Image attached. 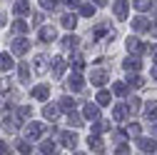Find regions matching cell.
I'll return each instance as SVG.
<instances>
[{
    "label": "cell",
    "instance_id": "obj_45",
    "mask_svg": "<svg viewBox=\"0 0 157 155\" xmlns=\"http://www.w3.org/2000/svg\"><path fill=\"white\" fill-rule=\"evenodd\" d=\"M65 3H67L70 8H80V0H65Z\"/></svg>",
    "mask_w": 157,
    "mask_h": 155
},
{
    "label": "cell",
    "instance_id": "obj_15",
    "mask_svg": "<svg viewBox=\"0 0 157 155\" xmlns=\"http://www.w3.org/2000/svg\"><path fill=\"white\" fill-rule=\"evenodd\" d=\"M137 145H140V150H145V153H155L157 150V143L152 138H137Z\"/></svg>",
    "mask_w": 157,
    "mask_h": 155
},
{
    "label": "cell",
    "instance_id": "obj_10",
    "mask_svg": "<svg viewBox=\"0 0 157 155\" xmlns=\"http://www.w3.org/2000/svg\"><path fill=\"white\" fill-rule=\"evenodd\" d=\"M60 143H63L65 148L75 150V148H77V135H75V133H60Z\"/></svg>",
    "mask_w": 157,
    "mask_h": 155
},
{
    "label": "cell",
    "instance_id": "obj_17",
    "mask_svg": "<svg viewBox=\"0 0 157 155\" xmlns=\"http://www.w3.org/2000/svg\"><path fill=\"white\" fill-rule=\"evenodd\" d=\"M145 118H147V120L157 118V100H147V103H145Z\"/></svg>",
    "mask_w": 157,
    "mask_h": 155
},
{
    "label": "cell",
    "instance_id": "obj_49",
    "mask_svg": "<svg viewBox=\"0 0 157 155\" xmlns=\"http://www.w3.org/2000/svg\"><path fill=\"white\" fill-rule=\"evenodd\" d=\"M152 138H155V140H157V123H155V125H152Z\"/></svg>",
    "mask_w": 157,
    "mask_h": 155
},
{
    "label": "cell",
    "instance_id": "obj_28",
    "mask_svg": "<svg viewBox=\"0 0 157 155\" xmlns=\"http://www.w3.org/2000/svg\"><path fill=\"white\" fill-rule=\"evenodd\" d=\"M112 125L107 123V120H95V125H92V133H105V130H110Z\"/></svg>",
    "mask_w": 157,
    "mask_h": 155
},
{
    "label": "cell",
    "instance_id": "obj_47",
    "mask_svg": "<svg viewBox=\"0 0 157 155\" xmlns=\"http://www.w3.org/2000/svg\"><path fill=\"white\" fill-rule=\"evenodd\" d=\"M5 153H8V145H5L3 140H0V155H5Z\"/></svg>",
    "mask_w": 157,
    "mask_h": 155
},
{
    "label": "cell",
    "instance_id": "obj_21",
    "mask_svg": "<svg viewBox=\"0 0 157 155\" xmlns=\"http://www.w3.org/2000/svg\"><path fill=\"white\" fill-rule=\"evenodd\" d=\"M122 68L137 73V70H140V60H137V58H127V60H122Z\"/></svg>",
    "mask_w": 157,
    "mask_h": 155
},
{
    "label": "cell",
    "instance_id": "obj_37",
    "mask_svg": "<svg viewBox=\"0 0 157 155\" xmlns=\"http://www.w3.org/2000/svg\"><path fill=\"white\" fill-rule=\"evenodd\" d=\"M17 150H20L23 155H30V153H33V148H30L28 140H20V143H17Z\"/></svg>",
    "mask_w": 157,
    "mask_h": 155
},
{
    "label": "cell",
    "instance_id": "obj_14",
    "mask_svg": "<svg viewBox=\"0 0 157 155\" xmlns=\"http://www.w3.org/2000/svg\"><path fill=\"white\" fill-rule=\"evenodd\" d=\"M125 45H127V50H130V53H142V50H145L142 40H140V38H132V35L127 38V43H125Z\"/></svg>",
    "mask_w": 157,
    "mask_h": 155
},
{
    "label": "cell",
    "instance_id": "obj_23",
    "mask_svg": "<svg viewBox=\"0 0 157 155\" xmlns=\"http://www.w3.org/2000/svg\"><path fill=\"white\" fill-rule=\"evenodd\" d=\"M77 25V15H72V13H67V15H63V28H67V30H72Z\"/></svg>",
    "mask_w": 157,
    "mask_h": 155
},
{
    "label": "cell",
    "instance_id": "obj_40",
    "mask_svg": "<svg viewBox=\"0 0 157 155\" xmlns=\"http://www.w3.org/2000/svg\"><path fill=\"white\" fill-rule=\"evenodd\" d=\"M127 135H132V138H140V125H137V123H132V125L127 128Z\"/></svg>",
    "mask_w": 157,
    "mask_h": 155
},
{
    "label": "cell",
    "instance_id": "obj_39",
    "mask_svg": "<svg viewBox=\"0 0 157 155\" xmlns=\"http://www.w3.org/2000/svg\"><path fill=\"white\" fill-rule=\"evenodd\" d=\"M10 78H0V93H10Z\"/></svg>",
    "mask_w": 157,
    "mask_h": 155
},
{
    "label": "cell",
    "instance_id": "obj_13",
    "mask_svg": "<svg viewBox=\"0 0 157 155\" xmlns=\"http://www.w3.org/2000/svg\"><path fill=\"white\" fill-rule=\"evenodd\" d=\"M30 95H33L35 100H48V95H50V88H48V85H35Z\"/></svg>",
    "mask_w": 157,
    "mask_h": 155
},
{
    "label": "cell",
    "instance_id": "obj_48",
    "mask_svg": "<svg viewBox=\"0 0 157 155\" xmlns=\"http://www.w3.org/2000/svg\"><path fill=\"white\" fill-rule=\"evenodd\" d=\"M150 33H152V38H157V23H155V25H150Z\"/></svg>",
    "mask_w": 157,
    "mask_h": 155
},
{
    "label": "cell",
    "instance_id": "obj_35",
    "mask_svg": "<svg viewBox=\"0 0 157 155\" xmlns=\"http://www.w3.org/2000/svg\"><path fill=\"white\" fill-rule=\"evenodd\" d=\"M127 110H130L132 115L140 110V98H130V100H127Z\"/></svg>",
    "mask_w": 157,
    "mask_h": 155
},
{
    "label": "cell",
    "instance_id": "obj_7",
    "mask_svg": "<svg viewBox=\"0 0 157 155\" xmlns=\"http://www.w3.org/2000/svg\"><path fill=\"white\" fill-rule=\"evenodd\" d=\"M112 10H115L117 20H127V0H117V3L112 5Z\"/></svg>",
    "mask_w": 157,
    "mask_h": 155
},
{
    "label": "cell",
    "instance_id": "obj_42",
    "mask_svg": "<svg viewBox=\"0 0 157 155\" xmlns=\"http://www.w3.org/2000/svg\"><path fill=\"white\" fill-rule=\"evenodd\" d=\"M115 155H130V148L127 145H120V148L115 150Z\"/></svg>",
    "mask_w": 157,
    "mask_h": 155
},
{
    "label": "cell",
    "instance_id": "obj_11",
    "mask_svg": "<svg viewBox=\"0 0 157 155\" xmlns=\"http://www.w3.org/2000/svg\"><path fill=\"white\" fill-rule=\"evenodd\" d=\"M65 68H67V60H63V58H52V75L55 78H63Z\"/></svg>",
    "mask_w": 157,
    "mask_h": 155
},
{
    "label": "cell",
    "instance_id": "obj_2",
    "mask_svg": "<svg viewBox=\"0 0 157 155\" xmlns=\"http://www.w3.org/2000/svg\"><path fill=\"white\" fill-rule=\"evenodd\" d=\"M40 135H43V125L40 123H28L25 125V138L28 140H40Z\"/></svg>",
    "mask_w": 157,
    "mask_h": 155
},
{
    "label": "cell",
    "instance_id": "obj_25",
    "mask_svg": "<svg viewBox=\"0 0 157 155\" xmlns=\"http://www.w3.org/2000/svg\"><path fill=\"white\" fill-rule=\"evenodd\" d=\"M67 123H70L72 128H80V125H82L85 120H82V118H80V115H77L75 110H70V113H67Z\"/></svg>",
    "mask_w": 157,
    "mask_h": 155
},
{
    "label": "cell",
    "instance_id": "obj_26",
    "mask_svg": "<svg viewBox=\"0 0 157 155\" xmlns=\"http://www.w3.org/2000/svg\"><path fill=\"white\" fill-rule=\"evenodd\" d=\"M70 65H72L75 70H82V68H85V58H82V55H77V53H75V55L70 58Z\"/></svg>",
    "mask_w": 157,
    "mask_h": 155
},
{
    "label": "cell",
    "instance_id": "obj_36",
    "mask_svg": "<svg viewBox=\"0 0 157 155\" xmlns=\"http://www.w3.org/2000/svg\"><path fill=\"white\" fill-rule=\"evenodd\" d=\"M92 13H95V5H87V3L80 5V15L82 18H92Z\"/></svg>",
    "mask_w": 157,
    "mask_h": 155
},
{
    "label": "cell",
    "instance_id": "obj_51",
    "mask_svg": "<svg viewBox=\"0 0 157 155\" xmlns=\"http://www.w3.org/2000/svg\"><path fill=\"white\" fill-rule=\"evenodd\" d=\"M152 78H155V80H157V65L152 68Z\"/></svg>",
    "mask_w": 157,
    "mask_h": 155
},
{
    "label": "cell",
    "instance_id": "obj_33",
    "mask_svg": "<svg viewBox=\"0 0 157 155\" xmlns=\"http://www.w3.org/2000/svg\"><path fill=\"white\" fill-rule=\"evenodd\" d=\"M60 108L70 113V110H75V100L72 98H60Z\"/></svg>",
    "mask_w": 157,
    "mask_h": 155
},
{
    "label": "cell",
    "instance_id": "obj_6",
    "mask_svg": "<svg viewBox=\"0 0 157 155\" xmlns=\"http://www.w3.org/2000/svg\"><path fill=\"white\" fill-rule=\"evenodd\" d=\"M82 115H85V120H100V105L87 103L85 110H82Z\"/></svg>",
    "mask_w": 157,
    "mask_h": 155
},
{
    "label": "cell",
    "instance_id": "obj_18",
    "mask_svg": "<svg viewBox=\"0 0 157 155\" xmlns=\"http://www.w3.org/2000/svg\"><path fill=\"white\" fill-rule=\"evenodd\" d=\"M13 13H15V15H28V13H30V3H28V0L15 3V5H13Z\"/></svg>",
    "mask_w": 157,
    "mask_h": 155
},
{
    "label": "cell",
    "instance_id": "obj_20",
    "mask_svg": "<svg viewBox=\"0 0 157 155\" xmlns=\"http://www.w3.org/2000/svg\"><path fill=\"white\" fill-rule=\"evenodd\" d=\"M57 113H60V105H45V108H43V115H45L48 120H55Z\"/></svg>",
    "mask_w": 157,
    "mask_h": 155
},
{
    "label": "cell",
    "instance_id": "obj_5",
    "mask_svg": "<svg viewBox=\"0 0 157 155\" xmlns=\"http://www.w3.org/2000/svg\"><path fill=\"white\" fill-rule=\"evenodd\" d=\"M30 50V40H25V38H15L13 40V53L15 55H25Z\"/></svg>",
    "mask_w": 157,
    "mask_h": 155
},
{
    "label": "cell",
    "instance_id": "obj_34",
    "mask_svg": "<svg viewBox=\"0 0 157 155\" xmlns=\"http://www.w3.org/2000/svg\"><path fill=\"white\" fill-rule=\"evenodd\" d=\"M17 75H20V80H30V68L25 63H20V68H17Z\"/></svg>",
    "mask_w": 157,
    "mask_h": 155
},
{
    "label": "cell",
    "instance_id": "obj_12",
    "mask_svg": "<svg viewBox=\"0 0 157 155\" xmlns=\"http://www.w3.org/2000/svg\"><path fill=\"white\" fill-rule=\"evenodd\" d=\"M87 145H90V150H95V153H105V143H102V138L100 135H90V140H87Z\"/></svg>",
    "mask_w": 157,
    "mask_h": 155
},
{
    "label": "cell",
    "instance_id": "obj_3",
    "mask_svg": "<svg viewBox=\"0 0 157 155\" xmlns=\"http://www.w3.org/2000/svg\"><path fill=\"white\" fill-rule=\"evenodd\" d=\"M37 38H40V43H52L55 38H57V30H55L52 25H45V28H40Z\"/></svg>",
    "mask_w": 157,
    "mask_h": 155
},
{
    "label": "cell",
    "instance_id": "obj_22",
    "mask_svg": "<svg viewBox=\"0 0 157 155\" xmlns=\"http://www.w3.org/2000/svg\"><path fill=\"white\" fill-rule=\"evenodd\" d=\"M40 150H43V155H57V145H55L52 140H45V143L40 145Z\"/></svg>",
    "mask_w": 157,
    "mask_h": 155
},
{
    "label": "cell",
    "instance_id": "obj_16",
    "mask_svg": "<svg viewBox=\"0 0 157 155\" xmlns=\"http://www.w3.org/2000/svg\"><path fill=\"white\" fill-rule=\"evenodd\" d=\"M77 45H80V38H77V35H65L63 38V48L65 50H75Z\"/></svg>",
    "mask_w": 157,
    "mask_h": 155
},
{
    "label": "cell",
    "instance_id": "obj_24",
    "mask_svg": "<svg viewBox=\"0 0 157 155\" xmlns=\"http://www.w3.org/2000/svg\"><path fill=\"white\" fill-rule=\"evenodd\" d=\"M13 68V58L10 53H0V70H10Z\"/></svg>",
    "mask_w": 157,
    "mask_h": 155
},
{
    "label": "cell",
    "instance_id": "obj_30",
    "mask_svg": "<svg viewBox=\"0 0 157 155\" xmlns=\"http://www.w3.org/2000/svg\"><path fill=\"white\" fill-rule=\"evenodd\" d=\"M112 93L117 95V98H125V95H127V85L125 83H115L112 85Z\"/></svg>",
    "mask_w": 157,
    "mask_h": 155
},
{
    "label": "cell",
    "instance_id": "obj_31",
    "mask_svg": "<svg viewBox=\"0 0 157 155\" xmlns=\"http://www.w3.org/2000/svg\"><path fill=\"white\" fill-rule=\"evenodd\" d=\"M13 33H17V35L28 33V23H25V20H15V23H13Z\"/></svg>",
    "mask_w": 157,
    "mask_h": 155
},
{
    "label": "cell",
    "instance_id": "obj_44",
    "mask_svg": "<svg viewBox=\"0 0 157 155\" xmlns=\"http://www.w3.org/2000/svg\"><path fill=\"white\" fill-rule=\"evenodd\" d=\"M40 23H43V15L35 13V15H33V25H40Z\"/></svg>",
    "mask_w": 157,
    "mask_h": 155
},
{
    "label": "cell",
    "instance_id": "obj_8",
    "mask_svg": "<svg viewBox=\"0 0 157 155\" xmlns=\"http://www.w3.org/2000/svg\"><path fill=\"white\" fill-rule=\"evenodd\" d=\"M48 60H50V58H45V55H37L35 60H33V70H35L37 75H43V73L48 70V65H50Z\"/></svg>",
    "mask_w": 157,
    "mask_h": 155
},
{
    "label": "cell",
    "instance_id": "obj_46",
    "mask_svg": "<svg viewBox=\"0 0 157 155\" xmlns=\"http://www.w3.org/2000/svg\"><path fill=\"white\" fill-rule=\"evenodd\" d=\"M92 5L95 8H102V5H107V0H92Z\"/></svg>",
    "mask_w": 157,
    "mask_h": 155
},
{
    "label": "cell",
    "instance_id": "obj_27",
    "mask_svg": "<svg viewBox=\"0 0 157 155\" xmlns=\"http://www.w3.org/2000/svg\"><path fill=\"white\" fill-rule=\"evenodd\" d=\"M112 103V95L107 93V90H100L97 93V105H110Z\"/></svg>",
    "mask_w": 157,
    "mask_h": 155
},
{
    "label": "cell",
    "instance_id": "obj_9",
    "mask_svg": "<svg viewBox=\"0 0 157 155\" xmlns=\"http://www.w3.org/2000/svg\"><path fill=\"white\" fill-rule=\"evenodd\" d=\"M132 30H137V33H145V30H150V20L145 15H137V18H132Z\"/></svg>",
    "mask_w": 157,
    "mask_h": 155
},
{
    "label": "cell",
    "instance_id": "obj_53",
    "mask_svg": "<svg viewBox=\"0 0 157 155\" xmlns=\"http://www.w3.org/2000/svg\"><path fill=\"white\" fill-rule=\"evenodd\" d=\"M75 155H85V153H75Z\"/></svg>",
    "mask_w": 157,
    "mask_h": 155
},
{
    "label": "cell",
    "instance_id": "obj_29",
    "mask_svg": "<svg viewBox=\"0 0 157 155\" xmlns=\"http://www.w3.org/2000/svg\"><path fill=\"white\" fill-rule=\"evenodd\" d=\"M127 85H132V88H142V85H145V78H142V75H130V78H127Z\"/></svg>",
    "mask_w": 157,
    "mask_h": 155
},
{
    "label": "cell",
    "instance_id": "obj_38",
    "mask_svg": "<svg viewBox=\"0 0 157 155\" xmlns=\"http://www.w3.org/2000/svg\"><path fill=\"white\" fill-rule=\"evenodd\" d=\"M17 115H20L23 120H28V118H33V108H30V105H25V108H20V110H17Z\"/></svg>",
    "mask_w": 157,
    "mask_h": 155
},
{
    "label": "cell",
    "instance_id": "obj_50",
    "mask_svg": "<svg viewBox=\"0 0 157 155\" xmlns=\"http://www.w3.org/2000/svg\"><path fill=\"white\" fill-rule=\"evenodd\" d=\"M5 23H8V20H5V15H3V13H0V28H3Z\"/></svg>",
    "mask_w": 157,
    "mask_h": 155
},
{
    "label": "cell",
    "instance_id": "obj_19",
    "mask_svg": "<svg viewBox=\"0 0 157 155\" xmlns=\"http://www.w3.org/2000/svg\"><path fill=\"white\" fill-rule=\"evenodd\" d=\"M127 113H130V110H127V105H115V110H112V118H115L117 123H120V120H125V118H127Z\"/></svg>",
    "mask_w": 157,
    "mask_h": 155
},
{
    "label": "cell",
    "instance_id": "obj_1",
    "mask_svg": "<svg viewBox=\"0 0 157 155\" xmlns=\"http://www.w3.org/2000/svg\"><path fill=\"white\" fill-rule=\"evenodd\" d=\"M67 88H70L72 93H80V90L85 88V80H82L80 70H75V73H70V75H67Z\"/></svg>",
    "mask_w": 157,
    "mask_h": 155
},
{
    "label": "cell",
    "instance_id": "obj_32",
    "mask_svg": "<svg viewBox=\"0 0 157 155\" xmlns=\"http://www.w3.org/2000/svg\"><path fill=\"white\" fill-rule=\"evenodd\" d=\"M132 5H135L137 10H150V8H152V0H132Z\"/></svg>",
    "mask_w": 157,
    "mask_h": 155
},
{
    "label": "cell",
    "instance_id": "obj_4",
    "mask_svg": "<svg viewBox=\"0 0 157 155\" xmlns=\"http://www.w3.org/2000/svg\"><path fill=\"white\" fill-rule=\"evenodd\" d=\"M90 83H92L95 88H102V85L107 83V73H105V70H100V68L92 70V73H90Z\"/></svg>",
    "mask_w": 157,
    "mask_h": 155
},
{
    "label": "cell",
    "instance_id": "obj_43",
    "mask_svg": "<svg viewBox=\"0 0 157 155\" xmlns=\"http://www.w3.org/2000/svg\"><path fill=\"white\" fill-rule=\"evenodd\" d=\"M10 115H13V105H5V108H3V118L8 120V118H10Z\"/></svg>",
    "mask_w": 157,
    "mask_h": 155
},
{
    "label": "cell",
    "instance_id": "obj_52",
    "mask_svg": "<svg viewBox=\"0 0 157 155\" xmlns=\"http://www.w3.org/2000/svg\"><path fill=\"white\" fill-rule=\"evenodd\" d=\"M152 55H155V63H157V48H152Z\"/></svg>",
    "mask_w": 157,
    "mask_h": 155
},
{
    "label": "cell",
    "instance_id": "obj_41",
    "mask_svg": "<svg viewBox=\"0 0 157 155\" xmlns=\"http://www.w3.org/2000/svg\"><path fill=\"white\" fill-rule=\"evenodd\" d=\"M40 5H43L45 10H50V8L55 10V8H57V0H40Z\"/></svg>",
    "mask_w": 157,
    "mask_h": 155
}]
</instances>
